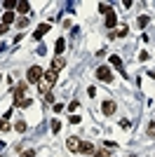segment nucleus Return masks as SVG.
Segmentation results:
<instances>
[{
  "instance_id": "aec40b11",
  "label": "nucleus",
  "mask_w": 155,
  "mask_h": 157,
  "mask_svg": "<svg viewBox=\"0 0 155 157\" xmlns=\"http://www.w3.org/2000/svg\"><path fill=\"white\" fill-rule=\"evenodd\" d=\"M108 10H113V7H110V5H106V2H101V5H99V12H103V14H106Z\"/></svg>"
},
{
  "instance_id": "c85d7f7f",
  "label": "nucleus",
  "mask_w": 155,
  "mask_h": 157,
  "mask_svg": "<svg viewBox=\"0 0 155 157\" xmlns=\"http://www.w3.org/2000/svg\"><path fill=\"white\" fill-rule=\"evenodd\" d=\"M5 31H7V26L2 24V21H0V33H5Z\"/></svg>"
},
{
  "instance_id": "4468645a",
  "label": "nucleus",
  "mask_w": 155,
  "mask_h": 157,
  "mask_svg": "<svg viewBox=\"0 0 155 157\" xmlns=\"http://www.w3.org/2000/svg\"><path fill=\"white\" fill-rule=\"evenodd\" d=\"M12 21H14V12H5L2 14V24H5V26H10Z\"/></svg>"
},
{
  "instance_id": "423d86ee",
  "label": "nucleus",
  "mask_w": 155,
  "mask_h": 157,
  "mask_svg": "<svg viewBox=\"0 0 155 157\" xmlns=\"http://www.w3.org/2000/svg\"><path fill=\"white\" fill-rule=\"evenodd\" d=\"M101 113L103 115H113V113H115V103H113V101H103L101 103Z\"/></svg>"
},
{
  "instance_id": "412c9836",
  "label": "nucleus",
  "mask_w": 155,
  "mask_h": 157,
  "mask_svg": "<svg viewBox=\"0 0 155 157\" xmlns=\"http://www.w3.org/2000/svg\"><path fill=\"white\" fill-rule=\"evenodd\" d=\"M127 26H120V28H117V35H120V38H125V35H127Z\"/></svg>"
},
{
  "instance_id": "a878e982",
  "label": "nucleus",
  "mask_w": 155,
  "mask_h": 157,
  "mask_svg": "<svg viewBox=\"0 0 155 157\" xmlns=\"http://www.w3.org/2000/svg\"><path fill=\"white\" fill-rule=\"evenodd\" d=\"M78 105H80L78 101H71V103H68V110H78Z\"/></svg>"
},
{
  "instance_id": "6ab92c4d",
  "label": "nucleus",
  "mask_w": 155,
  "mask_h": 157,
  "mask_svg": "<svg viewBox=\"0 0 155 157\" xmlns=\"http://www.w3.org/2000/svg\"><path fill=\"white\" fill-rule=\"evenodd\" d=\"M10 129V124H7V120L5 117H0V131H7Z\"/></svg>"
},
{
  "instance_id": "c756f323",
  "label": "nucleus",
  "mask_w": 155,
  "mask_h": 157,
  "mask_svg": "<svg viewBox=\"0 0 155 157\" xmlns=\"http://www.w3.org/2000/svg\"><path fill=\"white\" fill-rule=\"evenodd\" d=\"M0 82H2V75H0Z\"/></svg>"
},
{
  "instance_id": "39448f33",
  "label": "nucleus",
  "mask_w": 155,
  "mask_h": 157,
  "mask_svg": "<svg viewBox=\"0 0 155 157\" xmlns=\"http://www.w3.org/2000/svg\"><path fill=\"white\" fill-rule=\"evenodd\" d=\"M115 24H117L115 10H108V12H106V28H115Z\"/></svg>"
},
{
  "instance_id": "1a4fd4ad",
  "label": "nucleus",
  "mask_w": 155,
  "mask_h": 157,
  "mask_svg": "<svg viewBox=\"0 0 155 157\" xmlns=\"http://www.w3.org/2000/svg\"><path fill=\"white\" fill-rule=\"evenodd\" d=\"M50 24H40V28H38V31H35V33H33V38H35V40H40V38H42V35H45V33L47 31H50Z\"/></svg>"
},
{
  "instance_id": "dca6fc26",
  "label": "nucleus",
  "mask_w": 155,
  "mask_h": 157,
  "mask_svg": "<svg viewBox=\"0 0 155 157\" xmlns=\"http://www.w3.org/2000/svg\"><path fill=\"white\" fill-rule=\"evenodd\" d=\"M14 129L19 131V134H24V131L28 129V127H26V122H24V120H19V122H17V124H14Z\"/></svg>"
},
{
  "instance_id": "b1692460",
  "label": "nucleus",
  "mask_w": 155,
  "mask_h": 157,
  "mask_svg": "<svg viewBox=\"0 0 155 157\" xmlns=\"http://www.w3.org/2000/svg\"><path fill=\"white\" fill-rule=\"evenodd\" d=\"M21 157H35V150H24V152H21Z\"/></svg>"
},
{
  "instance_id": "0eeeda50",
  "label": "nucleus",
  "mask_w": 155,
  "mask_h": 157,
  "mask_svg": "<svg viewBox=\"0 0 155 157\" xmlns=\"http://www.w3.org/2000/svg\"><path fill=\"white\" fill-rule=\"evenodd\" d=\"M78 152H85V155H92V152H94V145H92L89 141H80V148H78Z\"/></svg>"
},
{
  "instance_id": "9d476101",
  "label": "nucleus",
  "mask_w": 155,
  "mask_h": 157,
  "mask_svg": "<svg viewBox=\"0 0 155 157\" xmlns=\"http://www.w3.org/2000/svg\"><path fill=\"white\" fill-rule=\"evenodd\" d=\"M17 10H19L21 14H28V12H31V5H28L26 0H19V5H17Z\"/></svg>"
},
{
  "instance_id": "2eb2a0df",
  "label": "nucleus",
  "mask_w": 155,
  "mask_h": 157,
  "mask_svg": "<svg viewBox=\"0 0 155 157\" xmlns=\"http://www.w3.org/2000/svg\"><path fill=\"white\" fill-rule=\"evenodd\" d=\"M17 5H19L17 0H5V2H2V7H5L7 12H12V10H14V7H17Z\"/></svg>"
},
{
  "instance_id": "9b49d317",
  "label": "nucleus",
  "mask_w": 155,
  "mask_h": 157,
  "mask_svg": "<svg viewBox=\"0 0 155 157\" xmlns=\"http://www.w3.org/2000/svg\"><path fill=\"white\" fill-rule=\"evenodd\" d=\"M110 66H115L117 71H122V59H120L117 54H113V56H110Z\"/></svg>"
},
{
  "instance_id": "cd10ccee",
  "label": "nucleus",
  "mask_w": 155,
  "mask_h": 157,
  "mask_svg": "<svg viewBox=\"0 0 155 157\" xmlns=\"http://www.w3.org/2000/svg\"><path fill=\"white\" fill-rule=\"evenodd\" d=\"M120 127H122V129H129V120H120Z\"/></svg>"
},
{
  "instance_id": "4be33fe9",
  "label": "nucleus",
  "mask_w": 155,
  "mask_h": 157,
  "mask_svg": "<svg viewBox=\"0 0 155 157\" xmlns=\"http://www.w3.org/2000/svg\"><path fill=\"white\" fill-rule=\"evenodd\" d=\"M94 157H110V152L108 150H99V152H94Z\"/></svg>"
},
{
  "instance_id": "f8f14e48",
  "label": "nucleus",
  "mask_w": 155,
  "mask_h": 157,
  "mask_svg": "<svg viewBox=\"0 0 155 157\" xmlns=\"http://www.w3.org/2000/svg\"><path fill=\"white\" fill-rule=\"evenodd\" d=\"M64 66H66V61L61 59V56H57V59L52 61V68H54V71H61V68H64Z\"/></svg>"
},
{
  "instance_id": "a211bd4d",
  "label": "nucleus",
  "mask_w": 155,
  "mask_h": 157,
  "mask_svg": "<svg viewBox=\"0 0 155 157\" xmlns=\"http://www.w3.org/2000/svg\"><path fill=\"white\" fill-rule=\"evenodd\" d=\"M146 131H148V136H150V138H155V122H150Z\"/></svg>"
},
{
  "instance_id": "f3484780",
  "label": "nucleus",
  "mask_w": 155,
  "mask_h": 157,
  "mask_svg": "<svg viewBox=\"0 0 155 157\" xmlns=\"http://www.w3.org/2000/svg\"><path fill=\"white\" fill-rule=\"evenodd\" d=\"M52 131H54V134H59V131H61V122H59V120H54V122H52Z\"/></svg>"
},
{
  "instance_id": "7ed1b4c3",
  "label": "nucleus",
  "mask_w": 155,
  "mask_h": 157,
  "mask_svg": "<svg viewBox=\"0 0 155 157\" xmlns=\"http://www.w3.org/2000/svg\"><path fill=\"white\" fill-rule=\"evenodd\" d=\"M26 89H28V87H26L24 82H21V85L17 87V89H14V105H19L21 101H24V94H26Z\"/></svg>"
},
{
  "instance_id": "ddd939ff",
  "label": "nucleus",
  "mask_w": 155,
  "mask_h": 157,
  "mask_svg": "<svg viewBox=\"0 0 155 157\" xmlns=\"http://www.w3.org/2000/svg\"><path fill=\"white\" fill-rule=\"evenodd\" d=\"M54 49H57V54H61V52L66 49V40H64V38H59L57 42H54Z\"/></svg>"
},
{
  "instance_id": "f257e3e1",
  "label": "nucleus",
  "mask_w": 155,
  "mask_h": 157,
  "mask_svg": "<svg viewBox=\"0 0 155 157\" xmlns=\"http://www.w3.org/2000/svg\"><path fill=\"white\" fill-rule=\"evenodd\" d=\"M42 75H45V73H42V68H40V66H31L26 78H28V82H40V80H42Z\"/></svg>"
},
{
  "instance_id": "f03ea898",
  "label": "nucleus",
  "mask_w": 155,
  "mask_h": 157,
  "mask_svg": "<svg viewBox=\"0 0 155 157\" xmlns=\"http://www.w3.org/2000/svg\"><path fill=\"white\" fill-rule=\"evenodd\" d=\"M97 78L103 80V82H110V80H113V73H110L108 66H99L97 68Z\"/></svg>"
},
{
  "instance_id": "6e6552de",
  "label": "nucleus",
  "mask_w": 155,
  "mask_h": 157,
  "mask_svg": "<svg viewBox=\"0 0 155 157\" xmlns=\"http://www.w3.org/2000/svg\"><path fill=\"white\" fill-rule=\"evenodd\" d=\"M66 148L71 152H78V148H80V138H75V136H71L68 141H66Z\"/></svg>"
},
{
  "instance_id": "20e7f679",
  "label": "nucleus",
  "mask_w": 155,
  "mask_h": 157,
  "mask_svg": "<svg viewBox=\"0 0 155 157\" xmlns=\"http://www.w3.org/2000/svg\"><path fill=\"white\" fill-rule=\"evenodd\" d=\"M42 78H45V85H54V82H57V78H59V71H54V68H50V71L45 73V75H42Z\"/></svg>"
},
{
  "instance_id": "bb28decb",
  "label": "nucleus",
  "mask_w": 155,
  "mask_h": 157,
  "mask_svg": "<svg viewBox=\"0 0 155 157\" xmlns=\"http://www.w3.org/2000/svg\"><path fill=\"white\" fill-rule=\"evenodd\" d=\"M68 122H71V124H78V122H80V115H73V117L68 120Z\"/></svg>"
},
{
  "instance_id": "5701e85b",
  "label": "nucleus",
  "mask_w": 155,
  "mask_h": 157,
  "mask_svg": "<svg viewBox=\"0 0 155 157\" xmlns=\"http://www.w3.org/2000/svg\"><path fill=\"white\" fill-rule=\"evenodd\" d=\"M148 17H139V26H148Z\"/></svg>"
},
{
  "instance_id": "393cba45",
  "label": "nucleus",
  "mask_w": 155,
  "mask_h": 157,
  "mask_svg": "<svg viewBox=\"0 0 155 157\" xmlns=\"http://www.w3.org/2000/svg\"><path fill=\"white\" fill-rule=\"evenodd\" d=\"M31 103H33L31 98H24V101H21V103H19V105H21V108H28V105H31Z\"/></svg>"
}]
</instances>
